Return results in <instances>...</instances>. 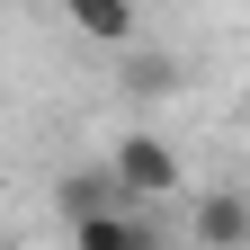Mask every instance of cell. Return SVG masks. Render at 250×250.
Returning a JSON list of instances; mask_svg holds the SVG:
<instances>
[{
    "instance_id": "cell-1",
    "label": "cell",
    "mask_w": 250,
    "mask_h": 250,
    "mask_svg": "<svg viewBox=\"0 0 250 250\" xmlns=\"http://www.w3.org/2000/svg\"><path fill=\"white\" fill-rule=\"evenodd\" d=\"M107 179L125 188V206H152V197H179V188H188V161L152 134V125H125L116 152H107Z\"/></svg>"
},
{
    "instance_id": "cell-2",
    "label": "cell",
    "mask_w": 250,
    "mask_h": 250,
    "mask_svg": "<svg viewBox=\"0 0 250 250\" xmlns=\"http://www.w3.org/2000/svg\"><path fill=\"white\" fill-rule=\"evenodd\" d=\"M188 241L197 250H250V188H206L188 206Z\"/></svg>"
},
{
    "instance_id": "cell-3",
    "label": "cell",
    "mask_w": 250,
    "mask_h": 250,
    "mask_svg": "<svg viewBox=\"0 0 250 250\" xmlns=\"http://www.w3.org/2000/svg\"><path fill=\"white\" fill-rule=\"evenodd\" d=\"M72 250H170V232L152 224V206H116V214L72 224Z\"/></svg>"
},
{
    "instance_id": "cell-4",
    "label": "cell",
    "mask_w": 250,
    "mask_h": 250,
    "mask_svg": "<svg viewBox=\"0 0 250 250\" xmlns=\"http://www.w3.org/2000/svg\"><path fill=\"white\" fill-rule=\"evenodd\" d=\"M62 18H72V36H81V45H99V54L143 45V18H134V0H62Z\"/></svg>"
},
{
    "instance_id": "cell-5",
    "label": "cell",
    "mask_w": 250,
    "mask_h": 250,
    "mask_svg": "<svg viewBox=\"0 0 250 250\" xmlns=\"http://www.w3.org/2000/svg\"><path fill=\"white\" fill-rule=\"evenodd\" d=\"M54 206H62V224H89V214H116L125 206V188L107 179V161H89V170H72L54 188Z\"/></svg>"
},
{
    "instance_id": "cell-6",
    "label": "cell",
    "mask_w": 250,
    "mask_h": 250,
    "mask_svg": "<svg viewBox=\"0 0 250 250\" xmlns=\"http://www.w3.org/2000/svg\"><path fill=\"white\" fill-rule=\"evenodd\" d=\"M116 81L134 89V99H170V89H179L188 72H179L170 54H143V45H125V54H116Z\"/></svg>"
}]
</instances>
